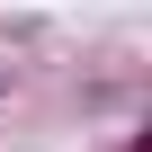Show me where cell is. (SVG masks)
I'll list each match as a JSON object with an SVG mask.
<instances>
[{"mask_svg":"<svg viewBox=\"0 0 152 152\" xmlns=\"http://www.w3.org/2000/svg\"><path fill=\"white\" fill-rule=\"evenodd\" d=\"M0 90H9V72H0Z\"/></svg>","mask_w":152,"mask_h":152,"instance_id":"7a4b0ae2","label":"cell"},{"mask_svg":"<svg viewBox=\"0 0 152 152\" xmlns=\"http://www.w3.org/2000/svg\"><path fill=\"white\" fill-rule=\"evenodd\" d=\"M116 152H152V134H125V143H116Z\"/></svg>","mask_w":152,"mask_h":152,"instance_id":"6da1fadb","label":"cell"}]
</instances>
